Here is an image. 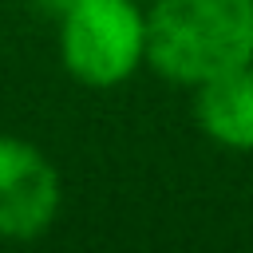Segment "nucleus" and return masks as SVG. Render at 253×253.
<instances>
[{"instance_id": "3", "label": "nucleus", "mask_w": 253, "mask_h": 253, "mask_svg": "<svg viewBox=\"0 0 253 253\" xmlns=\"http://www.w3.org/2000/svg\"><path fill=\"white\" fill-rule=\"evenodd\" d=\"M63 206L55 162L28 138L0 134V237L32 241L47 233Z\"/></svg>"}, {"instance_id": "2", "label": "nucleus", "mask_w": 253, "mask_h": 253, "mask_svg": "<svg viewBox=\"0 0 253 253\" xmlns=\"http://www.w3.org/2000/svg\"><path fill=\"white\" fill-rule=\"evenodd\" d=\"M59 59L83 87H119L146 63L142 0H79L59 16Z\"/></svg>"}, {"instance_id": "4", "label": "nucleus", "mask_w": 253, "mask_h": 253, "mask_svg": "<svg viewBox=\"0 0 253 253\" xmlns=\"http://www.w3.org/2000/svg\"><path fill=\"white\" fill-rule=\"evenodd\" d=\"M194 119L225 150H253V63L194 87Z\"/></svg>"}, {"instance_id": "1", "label": "nucleus", "mask_w": 253, "mask_h": 253, "mask_svg": "<svg viewBox=\"0 0 253 253\" xmlns=\"http://www.w3.org/2000/svg\"><path fill=\"white\" fill-rule=\"evenodd\" d=\"M146 63L182 87L253 63V0H150Z\"/></svg>"}, {"instance_id": "5", "label": "nucleus", "mask_w": 253, "mask_h": 253, "mask_svg": "<svg viewBox=\"0 0 253 253\" xmlns=\"http://www.w3.org/2000/svg\"><path fill=\"white\" fill-rule=\"evenodd\" d=\"M40 4H43L47 12H55V16H63V12H67L71 4H79V0H40Z\"/></svg>"}]
</instances>
